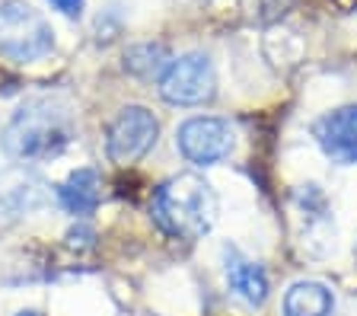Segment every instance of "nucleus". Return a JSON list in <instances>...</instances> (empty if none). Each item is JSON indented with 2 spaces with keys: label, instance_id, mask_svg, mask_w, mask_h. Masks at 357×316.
<instances>
[{
  "label": "nucleus",
  "instance_id": "obj_12",
  "mask_svg": "<svg viewBox=\"0 0 357 316\" xmlns=\"http://www.w3.org/2000/svg\"><path fill=\"white\" fill-rule=\"evenodd\" d=\"M239 7H243L245 20L249 23H275V20H281L284 13H287L290 0H239Z\"/></svg>",
  "mask_w": 357,
  "mask_h": 316
},
{
  "label": "nucleus",
  "instance_id": "obj_14",
  "mask_svg": "<svg viewBox=\"0 0 357 316\" xmlns=\"http://www.w3.org/2000/svg\"><path fill=\"white\" fill-rule=\"evenodd\" d=\"M67 243L70 246H80V249H86V246H93V230H86V227H74L70 234H67Z\"/></svg>",
  "mask_w": 357,
  "mask_h": 316
},
{
  "label": "nucleus",
  "instance_id": "obj_9",
  "mask_svg": "<svg viewBox=\"0 0 357 316\" xmlns=\"http://www.w3.org/2000/svg\"><path fill=\"white\" fill-rule=\"evenodd\" d=\"M102 202V179L93 166H80L58 186V204L74 214V218H89Z\"/></svg>",
  "mask_w": 357,
  "mask_h": 316
},
{
  "label": "nucleus",
  "instance_id": "obj_11",
  "mask_svg": "<svg viewBox=\"0 0 357 316\" xmlns=\"http://www.w3.org/2000/svg\"><path fill=\"white\" fill-rule=\"evenodd\" d=\"M166 61H169V54H166V45H160V42H144V45H134L128 48L125 54V70H131V74L137 77H150L156 74V70H166Z\"/></svg>",
  "mask_w": 357,
  "mask_h": 316
},
{
  "label": "nucleus",
  "instance_id": "obj_8",
  "mask_svg": "<svg viewBox=\"0 0 357 316\" xmlns=\"http://www.w3.org/2000/svg\"><path fill=\"white\" fill-rule=\"evenodd\" d=\"M223 278L233 297L245 307H261L268 301V275L259 262L243 256L236 246H223Z\"/></svg>",
  "mask_w": 357,
  "mask_h": 316
},
{
  "label": "nucleus",
  "instance_id": "obj_1",
  "mask_svg": "<svg viewBox=\"0 0 357 316\" xmlns=\"http://www.w3.org/2000/svg\"><path fill=\"white\" fill-rule=\"evenodd\" d=\"M217 192L204 176L198 173H178L172 179H166L156 188L150 214H153L156 227L166 236L176 240H201L217 220Z\"/></svg>",
  "mask_w": 357,
  "mask_h": 316
},
{
  "label": "nucleus",
  "instance_id": "obj_4",
  "mask_svg": "<svg viewBox=\"0 0 357 316\" xmlns=\"http://www.w3.org/2000/svg\"><path fill=\"white\" fill-rule=\"evenodd\" d=\"M160 96L172 105H204L217 96V74L208 54L188 52L166 64L160 74Z\"/></svg>",
  "mask_w": 357,
  "mask_h": 316
},
{
  "label": "nucleus",
  "instance_id": "obj_2",
  "mask_svg": "<svg viewBox=\"0 0 357 316\" xmlns=\"http://www.w3.org/2000/svg\"><path fill=\"white\" fill-rule=\"evenodd\" d=\"M74 141V125L67 109H61L54 99H32L20 105L10 125L0 135L3 153L20 163H45L67 151Z\"/></svg>",
  "mask_w": 357,
  "mask_h": 316
},
{
  "label": "nucleus",
  "instance_id": "obj_15",
  "mask_svg": "<svg viewBox=\"0 0 357 316\" xmlns=\"http://www.w3.org/2000/svg\"><path fill=\"white\" fill-rule=\"evenodd\" d=\"M16 316H42L38 310H22V313H16Z\"/></svg>",
  "mask_w": 357,
  "mask_h": 316
},
{
  "label": "nucleus",
  "instance_id": "obj_10",
  "mask_svg": "<svg viewBox=\"0 0 357 316\" xmlns=\"http://www.w3.org/2000/svg\"><path fill=\"white\" fill-rule=\"evenodd\" d=\"M335 294L322 281H297L284 294V316H332Z\"/></svg>",
  "mask_w": 357,
  "mask_h": 316
},
{
  "label": "nucleus",
  "instance_id": "obj_6",
  "mask_svg": "<svg viewBox=\"0 0 357 316\" xmlns=\"http://www.w3.org/2000/svg\"><path fill=\"white\" fill-rule=\"evenodd\" d=\"M178 153L195 166H214L236 151V131L230 121L214 115H198L178 125L176 131Z\"/></svg>",
  "mask_w": 357,
  "mask_h": 316
},
{
  "label": "nucleus",
  "instance_id": "obj_5",
  "mask_svg": "<svg viewBox=\"0 0 357 316\" xmlns=\"http://www.w3.org/2000/svg\"><path fill=\"white\" fill-rule=\"evenodd\" d=\"M156 137H160L156 115L144 105H125L105 131V157L119 166H131L147 157Z\"/></svg>",
  "mask_w": 357,
  "mask_h": 316
},
{
  "label": "nucleus",
  "instance_id": "obj_13",
  "mask_svg": "<svg viewBox=\"0 0 357 316\" xmlns=\"http://www.w3.org/2000/svg\"><path fill=\"white\" fill-rule=\"evenodd\" d=\"M58 13H64L67 20H80L83 16V0H48Z\"/></svg>",
  "mask_w": 357,
  "mask_h": 316
},
{
  "label": "nucleus",
  "instance_id": "obj_7",
  "mask_svg": "<svg viewBox=\"0 0 357 316\" xmlns=\"http://www.w3.org/2000/svg\"><path fill=\"white\" fill-rule=\"evenodd\" d=\"M312 137L332 163H357V103L326 112L312 125Z\"/></svg>",
  "mask_w": 357,
  "mask_h": 316
},
{
  "label": "nucleus",
  "instance_id": "obj_3",
  "mask_svg": "<svg viewBox=\"0 0 357 316\" xmlns=\"http://www.w3.org/2000/svg\"><path fill=\"white\" fill-rule=\"evenodd\" d=\"M54 52L52 23L26 0L0 3V58L13 64H32Z\"/></svg>",
  "mask_w": 357,
  "mask_h": 316
}]
</instances>
